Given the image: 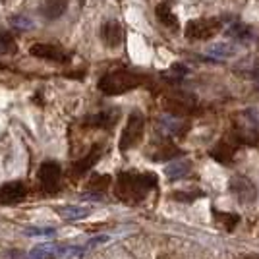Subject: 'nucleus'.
<instances>
[{"label": "nucleus", "mask_w": 259, "mask_h": 259, "mask_svg": "<svg viewBox=\"0 0 259 259\" xmlns=\"http://www.w3.org/2000/svg\"><path fill=\"white\" fill-rule=\"evenodd\" d=\"M211 157L217 159L219 162H230L232 157H234V145H230L227 141H221V143H217L215 149L211 151Z\"/></svg>", "instance_id": "6ab92c4d"}, {"label": "nucleus", "mask_w": 259, "mask_h": 259, "mask_svg": "<svg viewBox=\"0 0 259 259\" xmlns=\"http://www.w3.org/2000/svg\"><path fill=\"white\" fill-rule=\"evenodd\" d=\"M227 33L230 35V37H234V39H240V41L248 39L249 35H251L249 27L248 25H244V23H234V25H230Z\"/></svg>", "instance_id": "5701e85b"}, {"label": "nucleus", "mask_w": 259, "mask_h": 259, "mask_svg": "<svg viewBox=\"0 0 259 259\" xmlns=\"http://www.w3.org/2000/svg\"><path fill=\"white\" fill-rule=\"evenodd\" d=\"M155 186L157 176L153 172H120L114 184V194L126 203H138Z\"/></svg>", "instance_id": "f257e3e1"}, {"label": "nucleus", "mask_w": 259, "mask_h": 259, "mask_svg": "<svg viewBox=\"0 0 259 259\" xmlns=\"http://www.w3.org/2000/svg\"><path fill=\"white\" fill-rule=\"evenodd\" d=\"M16 51H18V47H16L14 37L10 33L0 31V54H14Z\"/></svg>", "instance_id": "aec40b11"}, {"label": "nucleus", "mask_w": 259, "mask_h": 259, "mask_svg": "<svg viewBox=\"0 0 259 259\" xmlns=\"http://www.w3.org/2000/svg\"><path fill=\"white\" fill-rule=\"evenodd\" d=\"M141 81H143V77L138 74L128 72V70H118V72H110V74L101 77L97 87L101 93L112 97V95H124L132 89L140 87Z\"/></svg>", "instance_id": "f03ea898"}, {"label": "nucleus", "mask_w": 259, "mask_h": 259, "mask_svg": "<svg viewBox=\"0 0 259 259\" xmlns=\"http://www.w3.org/2000/svg\"><path fill=\"white\" fill-rule=\"evenodd\" d=\"M217 223L227 230H232L240 223V217L234 215V213H217Z\"/></svg>", "instance_id": "412c9836"}, {"label": "nucleus", "mask_w": 259, "mask_h": 259, "mask_svg": "<svg viewBox=\"0 0 259 259\" xmlns=\"http://www.w3.org/2000/svg\"><path fill=\"white\" fill-rule=\"evenodd\" d=\"M143 130H145V118L140 110H134L120 136V151H128L132 147H136L143 138Z\"/></svg>", "instance_id": "20e7f679"}, {"label": "nucleus", "mask_w": 259, "mask_h": 259, "mask_svg": "<svg viewBox=\"0 0 259 259\" xmlns=\"http://www.w3.org/2000/svg\"><path fill=\"white\" fill-rule=\"evenodd\" d=\"M178 155V149H174V147H162L161 151L155 155V161H170Z\"/></svg>", "instance_id": "bb28decb"}, {"label": "nucleus", "mask_w": 259, "mask_h": 259, "mask_svg": "<svg viewBox=\"0 0 259 259\" xmlns=\"http://www.w3.org/2000/svg\"><path fill=\"white\" fill-rule=\"evenodd\" d=\"M23 232H25L27 236H53V234L56 232V230H54L53 227H49V228L33 227V228H25Z\"/></svg>", "instance_id": "393cba45"}, {"label": "nucleus", "mask_w": 259, "mask_h": 259, "mask_svg": "<svg viewBox=\"0 0 259 259\" xmlns=\"http://www.w3.org/2000/svg\"><path fill=\"white\" fill-rule=\"evenodd\" d=\"M68 10V0H45L41 4V16L45 20H58Z\"/></svg>", "instance_id": "4468645a"}, {"label": "nucleus", "mask_w": 259, "mask_h": 259, "mask_svg": "<svg viewBox=\"0 0 259 259\" xmlns=\"http://www.w3.org/2000/svg\"><path fill=\"white\" fill-rule=\"evenodd\" d=\"M228 190L230 194L236 197L240 203L244 205H251L257 201V188L253 186V182L246 178V176H240V174H234L230 180H228Z\"/></svg>", "instance_id": "39448f33"}, {"label": "nucleus", "mask_w": 259, "mask_h": 259, "mask_svg": "<svg viewBox=\"0 0 259 259\" xmlns=\"http://www.w3.org/2000/svg\"><path fill=\"white\" fill-rule=\"evenodd\" d=\"M159 128H161L162 134H166V136H180L186 128V124H184L180 118H176L172 114H164L161 120H159Z\"/></svg>", "instance_id": "dca6fc26"}, {"label": "nucleus", "mask_w": 259, "mask_h": 259, "mask_svg": "<svg viewBox=\"0 0 259 259\" xmlns=\"http://www.w3.org/2000/svg\"><path fill=\"white\" fill-rule=\"evenodd\" d=\"M64 253L66 246L62 244H39L33 249H29L25 259H58L64 257Z\"/></svg>", "instance_id": "f8f14e48"}, {"label": "nucleus", "mask_w": 259, "mask_h": 259, "mask_svg": "<svg viewBox=\"0 0 259 259\" xmlns=\"http://www.w3.org/2000/svg\"><path fill=\"white\" fill-rule=\"evenodd\" d=\"M225 27V18H199L186 23L184 35L190 41H207Z\"/></svg>", "instance_id": "7ed1b4c3"}, {"label": "nucleus", "mask_w": 259, "mask_h": 259, "mask_svg": "<svg viewBox=\"0 0 259 259\" xmlns=\"http://www.w3.org/2000/svg\"><path fill=\"white\" fill-rule=\"evenodd\" d=\"M101 155H103V145L95 143V145L91 147V151L87 153L83 159H79V161L74 162V166H72V176H74V178H79V176H83L87 170H91V168L97 164L99 159H101Z\"/></svg>", "instance_id": "9b49d317"}, {"label": "nucleus", "mask_w": 259, "mask_h": 259, "mask_svg": "<svg viewBox=\"0 0 259 259\" xmlns=\"http://www.w3.org/2000/svg\"><path fill=\"white\" fill-rule=\"evenodd\" d=\"M120 118V108H105L97 114H91L83 120L85 126H91V128H101V130H110L116 126V122Z\"/></svg>", "instance_id": "6e6552de"}, {"label": "nucleus", "mask_w": 259, "mask_h": 259, "mask_svg": "<svg viewBox=\"0 0 259 259\" xmlns=\"http://www.w3.org/2000/svg\"><path fill=\"white\" fill-rule=\"evenodd\" d=\"M0 68H2V66H0Z\"/></svg>", "instance_id": "c85d7f7f"}, {"label": "nucleus", "mask_w": 259, "mask_h": 259, "mask_svg": "<svg viewBox=\"0 0 259 259\" xmlns=\"http://www.w3.org/2000/svg\"><path fill=\"white\" fill-rule=\"evenodd\" d=\"M199 195L201 194H192L190 190H180V192L174 194V199H178V201H194Z\"/></svg>", "instance_id": "cd10ccee"}, {"label": "nucleus", "mask_w": 259, "mask_h": 259, "mask_svg": "<svg viewBox=\"0 0 259 259\" xmlns=\"http://www.w3.org/2000/svg\"><path fill=\"white\" fill-rule=\"evenodd\" d=\"M108 240H110V236H108V234H99V236L91 238V240L87 242L85 246H83V255H85V251L93 249L95 246H101V244H105V242H108Z\"/></svg>", "instance_id": "a878e982"}, {"label": "nucleus", "mask_w": 259, "mask_h": 259, "mask_svg": "<svg viewBox=\"0 0 259 259\" xmlns=\"http://www.w3.org/2000/svg\"><path fill=\"white\" fill-rule=\"evenodd\" d=\"M101 41L107 45L108 49H116L124 41V29L116 20H108L101 25Z\"/></svg>", "instance_id": "1a4fd4ad"}, {"label": "nucleus", "mask_w": 259, "mask_h": 259, "mask_svg": "<svg viewBox=\"0 0 259 259\" xmlns=\"http://www.w3.org/2000/svg\"><path fill=\"white\" fill-rule=\"evenodd\" d=\"M108 184H110V176L108 174H97V176H93L89 180V190L91 192H103Z\"/></svg>", "instance_id": "4be33fe9"}, {"label": "nucleus", "mask_w": 259, "mask_h": 259, "mask_svg": "<svg viewBox=\"0 0 259 259\" xmlns=\"http://www.w3.org/2000/svg\"><path fill=\"white\" fill-rule=\"evenodd\" d=\"M192 170V162L188 159H172L164 166V174L168 180H180V178H186Z\"/></svg>", "instance_id": "ddd939ff"}, {"label": "nucleus", "mask_w": 259, "mask_h": 259, "mask_svg": "<svg viewBox=\"0 0 259 259\" xmlns=\"http://www.w3.org/2000/svg\"><path fill=\"white\" fill-rule=\"evenodd\" d=\"M56 213L62 217L64 221H81V219L91 215V209L79 205H60L56 207Z\"/></svg>", "instance_id": "2eb2a0df"}, {"label": "nucleus", "mask_w": 259, "mask_h": 259, "mask_svg": "<svg viewBox=\"0 0 259 259\" xmlns=\"http://www.w3.org/2000/svg\"><path fill=\"white\" fill-rule=\"evenodd\" d=\"M207 54L213 56V58L223 60V58H232V56H236L238 49L232 43H215L207 49Z\"/></svg>", "instance_id": "a211bd4d"}, {"label": "nucleus", "mask_w": 259, "mask_h": 259, "mask_svg": "<svg viewBox=\"0 0 259 259\" xmlns=\"http://www.w3.org/2000/svg\"><path fill=\"white\" fill-rule=\"evenodd\" d=\"M25 195H27V186L23 182H8L0 186V203L14 205L25 199Z\"/></svg>", "instance_id": "9d476101"}, {"label": "nucleus", "mask_w": 259, "mask_h": 259, "mask_svg": "<svg viewBox=\"0 0 259 259\" xmlns=\"http://www.w3.org/2000/svg\"><path fill=\"white\" fill-rule=\"evenodd\" d=\"M60 176H62V168H60L58 162L45 161L39 166V182H41V186H43V190L47 194H54L58 190Z\"/></svg>", "instance_id": "423d86ee"}, {"label": "nucleus", "mask_w": 259, "mask_h": 259, "mask_svg": "<svg viewBox=\"0 0 259 259\" xmlns=\"http://www.w3.org/2000/svg\"><path fill=\"white\" fill-rule=\"evenodd\" d=\"M155 16H157V20L164 25V27H168V29H172V31H176L178 29V18L174 16V12L170 10V6L168 4H159L157 8H155Z\"/></svg>", "instance_id": "f3484780"}, {"label": "nucleus", "mask_w": 259, "mask_h": 259, "mask_svg": "<svg viewBox=\"0 0 259 259\" xmlns=\"http://www.w3.org/2000/svg\"><path fill=\"white\" fill-rule=\"evenodd\" d=\"M10 23L16 27V29H31L33 27V22L29 20V18H25V16H14L10 20Z\"/></svg>", "instance_id": "b1692460"}, {"label": "nucleus", "mask_w": 259, "mask_h": 259, "mask_svg": "<svg viewBox=\"0 0 259 259\" xmlns=\"http://www.w3.org/2000/svg\"><path fill=\"white\" fill-rule=\"evenodd\" d=\"M29 54L35 58H41V60H51V62H60V64L70 60V54L66 53L64 49L49 43H35L29 49Z\"/></svg>", "instance_id": "0eeeda50"}]
</instances>
